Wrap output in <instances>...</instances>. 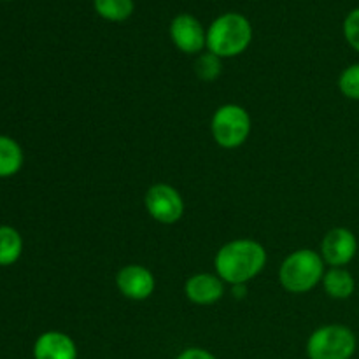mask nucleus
<instances>
[{
	"label": "nucleus",
	"mask_w": 359,
	"mask_h": 359,
	"mask_svg": "<svg viewBox=\"0 0 359 359\" xmlns=\"http://www.w3.org/2000/svg\"><path fill=\"white\" fill-rule=\"evenodd\" d=\"M175 359H217V358L205 349H200V347H189V349L182 351V353Z\"/></svg>",
	"instance_id": "obj_19"
},
{
	"label": "nucleus",
	"mask_w": 359,
	"mask_h": 359,
	"mask_svg": "<svg viewBox=\"0 0 359 359\" xmlns=\"http://www.w3.org/2000/svg\"><path fill=\"white\" fill-rule=\"evenodd\" d=\"M266 251L252 238L226 242L214 258V269L223 283L242 286L258 277L266 265Z\"/></svg>",
	"instance_id": "obj_1"
},
{
	"label": "nucleus",
	"mask_w": 359,
	"mask_h": 359,
	"mask_svg": "<svg viewBox=\"0 0 359 359\" xmlns=\"http://www.w3.org/2000/svg\"><path fill=\"white\" fill-rule=\"evenodd\" d=\"M195 74L203 83H212L221 76V58L214 53H200L195 60Z\"/></svg>",
	"instance_id": "obj_16"
},
{
	"label": "nucleus",
	"mask_w": 359,
	"mask_h": 359,
	"mask_svg": "<svg viewBox=\"0 0 359 359\" xmlns=\"http://www.w3.org/2000/svg\"><path fill=\"white\" fill-rule=\"evenodd\" d=\"M252 27L244 14L226 13L217 16L207 30V51L224 58H235L249 48Z\"/></svg>",
	"instance_id": "obj_2"
},
{
	"label": "nucleus",
	"mask_w": 359,
	"mask_h": 359,
	"mask_svg": "<svg viewBox=\"0 0 359 359\" xmlns=\"http://www.w3.org/2000/svg\"><path fill=\"white\" fill-rule=\"evenodd\" d=\"M358 340L344 325H326L316 330L307 340L309 359H351L356 353Z\"/></svg>",
	"instance_id": "obj_5"
},
{
	"label": "nucleus",
	"mask_w": 359,
	"mask_h": 359,
	"mask_svg": "<svg viewBox=\"0 0 359 359\" xmlns=\"http://www.w3.org/2000/svg\"><path fill=\"white\" fill-rule=\"evenodd\" d=\"M184 293L191 304L207 307V305H214L223 298L224 283L217 273L200 272L186 280Z\"/></svg>",
	"instance_id": "obj_10"
},
{
	"label": "nucleus",
	"mask_w": 359,
	"mask_h": 359,
	"mask_svg": "<svg viewBox=\"0 0 359 359\" xmlns=\"http://www.w3.org/2000/svg\"><path fill=\"white\" fill-rule=\"evenodd\" d=\"M344 37L347 44L359 53V7L351 11L344 20Z\"/></svg>",
	"instance_id": "obj_18"
},
{
	"label": "nucleus",
	"mask_w": 359,
	"mask_h": 359,
	"mask_svg": "<svg viewBox=\"0 0 359 359\" xmlns=\"http://www.w3.org/2000/svg\"><path fill=\"white\" fill-rule=\"evenodd\" d=\"M251 116L242 105L224 104L210 119V133L223 149H237L251 135Z\"/></svg>",
	"instance_id": "obj_4"
},
{
	"label": "nucleus",
	"mask_w": 359,
	"mask_h": 359,
	"mask_svg": "<svg viewBox=\"0 0 359 359\" xmlns=\"http://www.w3.org/2000/svg\"><path fill=\"white\" fill-rule=\"evenodd\" d=\"M170 39L179 51L200 55L207 48V30L193 14L182 13L172 20Z\"/></svg>",
	"instance_id": "obj_8"
},
{
	"label": "nucleus",
	"mask_w": 359,
	"mask_h": 359,
	"mask_svg": "<svg viewBox=\"0 0 359 359\" xmlns=\"http://www.w3.org/2000/svg\"><path fill=\"white\" fill-rule=\"evenodd\" d=\"M325 259L314 249L291 252L279 266V283L293 294H304L321 284L325 277Z\"/></svg>",
	"instance_id": "obj_3"
},
{
	"label": "nucleus",
	"mask_w": 359,
	"mask_h": 359,
	"mask_svg": "<svg viewBox=\"0 0 359 359\" xmlns=\"http://www.w3.org/2000/svg\"><path fill=\"white\" fill-rule=\"evenodd\" d=\"M146 210L156 223L175 224L184 214V200L170 184L158 182L146 191Z\"/></svg>",
	"instance_id": "obj_6"
},
{
	"label": "nucleus",
	"mask_w": 359,
	"mask_h": 359,
	"mask_svg": "<svg viewBox=\"0 0 359 359\" xmlns=\"http://www.w3.org/2000/svg\"><path fill=\"white\" fill-rule=\"evenodd\" d=\"M116 286H118L119 293L128 300L142 302L154 293L156 280L149 269L132 263L119 270L116 276Z\"/></svg>",
	"instance_id": "obj_9"
},
{
	"label": "nucleus",
	"mask_w": 359,
	"mask_h": 359,
	"mask_svg": "<svg viewBox=\"0 0 359 359\" xmlns=\"http://www.w3.org/2000/svg\"><path fill=\"white\" fill-rule=\"evenodd\" d=\"M95 13L104 20L119 23L133 14V0H93Z\"/></svg>",
	"instance_id": "obj_15"
},
{
	"label": "nucleus",
	"mask_w": 359,
	"mask_h": 359,
	"mask_svg": "<svg viewBox=\"0 0 359 359\" xmlns=\"http://www.w3.org/2000/svg\"><path fill=\"white\" fill-rule=\"evenodd\" d=\"M34 359H77L76 342L63 332H46L35 340Z\"/></svg>",
	"instance_id": "obj_11"
},
{
	"label": "nucleus",
	"mask_w": 359,
	"mask_h": 359,
	"mask_svg": "<svg viewBox=\"0 0 359 359\" xmlns=\"http://www.w3.org/2000/svg\"><path fill=\"white\" fill-rule=\"evenodd\" d=\"M321 284L325 293L333 300H347L353 297L354 290H356V280H354L353 273L346 270V266L330 269L328 272H325Z\"/></svg>",
	"instance_id": "obj_12"
},
{
	"label": "nucleus",
	"mask_w": 359,
	"mask_h": 359,
	"mask_svg": "<svg viewBox=\"0 0 359 359\" xmlns=\"http://www.w3.org/2000/svg\"><path fill=\"white\" fill-rule=\"evenodd\" d=\"M4 2H11V0H4Z\"/></svg>",
	"instance_id": "obj_20"
},
{
	"label": "nucleus",
	"mask_w": 359,
	"mask_h": 359,
	"mask_svg": "<svg viewBox=\"0 0 359 359\" xmlns=\"http://www.w3.org/2000/svg\"><path fill=\"white\" fill-rule=\"evenodd\" d=\"M23 238L20 231L13 226H0V266H11L21 258Z\"/></svg>",
	"instance_id": "obj_14"
},
{
	"label": "nucleus",
	"mask_w": 359,
	"mask_h": 359,
	"mask_svg": "<svg viewBox=\"0 0 359 359\" xmlns=\"http://www.w3.org/2000/svg\"><path fill=\"white\" fill-rule=\"evenodd\" d=\"M339 90L349 100L359 102V63H353L342 70L339 77Z\"/></svg>",
	"instance_id": "obj_17"
},
{
	"label": "nucleus",
	"mask_w": 359,
	"mask_h": 359,
	"mask_svg": "<svg viewBox=\"0 0 359 359\" xmlns=\"http://www.w3.org/2000/svg\"><path fill=\"white\" fill-rule=\"evenodd\" d=\"M23 149L9 135H0V177H13L23 167Z\"/></svg>",
	"instance_id": "obj_13"
},
{
	"label": "nucleus",
	"mask_w": 359,
	"mask_h": 359,
	"mask_svg": "<svg viewBox=\"0 0 359 359\" xmlns=\"http://www.w3.org/2000/svg\"><path fill=\"white\" fill-rule=\"evenodd\" d=\"M358 252V238L349 228H333L323 237L321 258L332 269H342L349 265Z\"/></svg>",
	"instance_id": "obj_7"
}]
</instances>
